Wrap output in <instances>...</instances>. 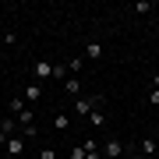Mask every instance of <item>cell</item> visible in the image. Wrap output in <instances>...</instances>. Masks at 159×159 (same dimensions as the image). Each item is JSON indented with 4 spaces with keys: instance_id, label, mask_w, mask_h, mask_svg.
<instances>
[{
    "instance_id": "cell-1",
    "label": "cell",
    "mask_w": 159,
    "mask_h": 159,
    "mask_svg": "<svg viewBox=\"0 0 159 159\" xmlns=\"http://www.w3.org/2000/svg\"><path fill=\"white\" fill-rule=\"evenodd\" d=\"M99 99H102V96H85V99H78V102H74V113H81V117H92V110L99 106Z\"/></svg>"
},
{
    "instance_id": "cell-2",
    "label": "cell",
    "mask_w": 159,
    "mask_h": 159,
    "mask_svg": "<svg viewBox=\"0 0 159 159\" xmlns=\"http://www.w3.org/2000/svg\"><path fill=\"white\" fill-rule=\"evenodd\" d=\"M32 78L39 81V85H43L46 78H53V64H46V60H39V64H32Z\"/></svg>"
},
{
    "instance_id": "cell-3",
    "label": "cell",
    "mask_w": 159,
    "mask_h": 159,
    "mask_svg": "<svg viewBox=\"0 0 159 159\" xmlns=\"http://www.w3.org/2000/svg\"><path fill=\"white\" fill-rule=\"evenodd\" d=\"M102 156H106V159H120V156H124V145H120V138H110L106 148H102Z\"/></svg>"
},
{
    "instance_id": "cell-4",
    "label": "cell",
    "mask_w": 159,
    "mask_h": 159,
    "mask_svg": "<svg viewBox=\"0 0 159 159\" xmlns=\"http://www.w3.org/2000/svg\"><path fill=\"white\" fill-rule=\"evenodd\" d=\"M21 99H29V102H35V99H43V85H39V81H32V85H29V89L21 92Z\"/></svg>"
},
{
    "instance_id": "cell-5",
    "label": "cell",
    "mask_w": 159,
    "mask_h": 159,
    "mask_svg": "<svg viewBox=\"0 0 159 159\" xmlns=\"http://www.w3.org/2000/svg\"><path fill=\"white\" fill-rule=\"evenodd\" d=\"M64 92H67V96H81V81H78V74H71V78L64 81Z\"/></svg>"
},
{
    "instance_id": "cell-6",
    "label": "cell",
    "mask_w": 159,
    "mask_h": 159,
    "mask_svg": "<svg viewBox=\"0 0 159 159\" xmlns=\"http://www.w3.org/2000/svg\"><path fill=\"white\" fill-rule=\"evenodd\" d=\"M7 152H14L18 159H21V152H25V142H21V138H7Z\"/></svg>"
},
{
    "instance_id": "cell-7",
    "label": "cell",
    "mask_w": 159,
    "mask_h": 159,
    "mask_svg": "<svg viewBox=\"0 0 159 159\" xmlns=\"http://www.w3.org/2000/svg\"><path fill=\"white\" fill-rule=\"evenodd\" d=\"M85 57H89V60H99V57H102V43H89V46H85Z\"/></svg>"
},
{
    "instance_id": "cell-8",
    "label": "cell",
    "mask_w": 159,
    "mask_h": 159,
    "mask_svg": "<svg viewBox=\"0 0 159 159\" xmlns=\"http://www.w3.org/2000/svg\"><path fill=\"white\" fill-rule=\"evenodd\" d=\"M53 127H57V131H67L71 127V117L67 113H57V117H53Z\"/></svg>"
},
{
    "instance_id": "cell-9",
    "label": "cell",
    "mask_w": 159,
    "mask_h": 159,
    "mask_svg": "<svg viewBox=\"0 0 159 159\" xmlns=\"http://www.w3.org/2000/svg\"><path fill=\"white\" fill-rule=\"evenodd\" d=\"M152 152H159L156 138H145V142H142V156H152Z\"/></svg>"
},
{
    "instance_id": "cell-10",
    "label": "cell",
    "mask_w": 159,
    "mask_h": 159,
    "mask_svg": "<svg viewBox=\"0 0 159 159\" xmlns=\"http://www.w3.org/2000/svg\"><path fill=\"white\" fill-rule=\"evenodd\" d=\"M25 110H29V106H25V99L14 96V99H11V113H25Z\"/></svg>"
},
{
    "instance_id": "cell-11",
    "label": "cell",
    "mask_w": 159,
    "mask_h": 159,
    "mask_svg": "<svg viewBox=\"0 0 159 159\" xmlns=\"http://www.w3.org/2000/svg\"><path fill=\"white\" fill-rule=\"evenodd\" d=\"M148 11H152V4H148V0H138V4H134V14H148Z\"/></svg>"
},
{
    "instance_id": "cell-12",
    "label": "cell",
    "mask_w": 159,
    "mask_h": 159,
    "mask_svg": "<svg viewBox=\"0 0 159 159\" xmlns=\"http://www.w3.org/2000/svg\"><path fill=\"white\" fill-rule=\"evenodd\" d=\"M81 148H85V152H99V142H96V138H89V142L81 145Z\"/></svg>"
},
{
    "instance_id": "cell-13",
    "label": "cell",
    "mask_w": 159,
    "mask_h": 159,
    "mask_svg": "<svg viewBox=\"0 0 159 159\" xmlns=\"http://www.w3.org/2000/svg\"><path fill=\"white\" fill-rule=\"evenodd\" d=\"M148 102H152V106H159V89H152V92H148Z\"/></svg>"
},
{
    "instance_id": "cell-14",
    "label": "cell",
    "mask_w": 159,
    "mask_h": 159,
    "mask_svg": "<svg viewBox=\"0 0 159 159\" xmlns=\"http://www.w3.org/2000/svg\"><path fill=\"white\" fill-rule=\"evenodd\" d=\"M39 159H57V152H53V148H43V152H39Z\"/></svg>"
},
{
    "instance_id": "cell-15",
    "label": "cell",
    "mask_w": 159,
    "mask_h": 159,
    "mask_svg": "<svg viewBox=\"0 0 159 159\" xmlns=\"http://www.w3.org/2000/svg\"><path fill=\"white\" fill-rule=\"evenodd\" d=\"M71 159H85V148H71Z\"/></svg>"
},
{
    "instance_id": "cell-16",
    "label": "cell",
    "mask_w": 159,
    "mask_h": 159,
    "mask_svg": "<svg viewBox=\"0 0 159 159\" xmlns=\"http://www.w3.org/2000/svg\"><path fill=\"white\" fill-rule=\"evenodd\" d=\"M152 89H159V71H156V78H152Z\"/></svg>"
},
{
    "instance_id": "cell-17",
    "label": "cell",
    "mask_w": 159,
    "mask_h": 159,
    "mask_svg": "<svg viewBox=\"0 0 159 159\" xmlns=\"http://www.w3.org/2000/svg\"><path fill=\"white\" fill-rule=\"evenodd\" d=\"M0 53H4V39H0Z\"/></svg>"
}]
</instances>
